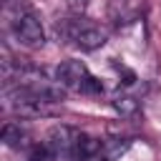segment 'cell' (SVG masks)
Masks as SVG:
<instances>
[{"label":"cell","mask_w":161,"mask_h":161,"mask_svg":"<svg viewBox=\"0 0 161 161\" xmlns=\"http://www.w3.org/2000/svg\"><path fill=\"white\" fill-rule=\"evenodd\" d=\"M58 30V38L63 43H73L75 48L80 50H98L106 45L108 40V33L106 28L86 20V18H73V20H60V25L55 28Z\"/></svg>","instance_id":"obj_1"},{"label":"cell","mask_w":161,"mask_h":161,"mask_svg":"<svg viewBox=\"0 0 161 161\" xmlns=\"http://www.w3.org/2000/svg\"><path fill=\"white\" fill-rule=\"evenodd\" d=\"M55 80L65 91L88 93V96H101L103 93V83L96 75H91V70L83 60H63L55 68Z\"/></svg>","instance_id":"obj_2"},{"label":"cell","mask_w":161,"mask_h":161,"mask_svg":"<svg viewBox=\"0 0 161 161\" xmlns=\"http://www.w3.org/2000/svg\"><path fill=\"white\" fill-rule=\"evenodd\" d=\"M10 33H13V38H15L20 45H25V48H40V45L45 43V30H43L38 15H35L33 10H28V8H20V10L13 15V20H10Z\"/></svg>","instance_id":"obj_3"},{"label":"cell","mask_w":161,"mask_h":161,"mask_svg":"<svg viewBox=\"0 0 161 161\" xmlns=\"http://www.w3.org/2000/svg\"><path fill=\"white\" fill-rule=\"evenodd\" d=\"M80 131L70 126H55L48 131L43 146L50 153V161H75V143H78Z\"/></svg>","instance_id":"obj_4"},{"label":"cell","mask_w":161,"mask_h":161,"mask_svg":"<svg viewBox=\"0 0 161 161\" xmlns=\"http://www.w3.org/2000/svg\"><path fill=\"white\" fill-rule=\"evenodd\" d=\"M141 10H143L141 0H108V8H106L108 20L113 25H126V23L138 20Z\"/></svg>","instance_id":"obj_5"},{"label":"cell","mask_w":161,"mask_h":161,"mask_svg":"<svg viewBox=\"0 0 161 161\" xmlns=\"http://www.w3.org/2000/svg\"><path fill=\"white\" fill-rule=\"evenodd\" d=\"M0 138H3V143L10 146V148H30V146H28V131H25L20 123H5Z\"/></svg>","instance_id":"obj_6"},{"label":"cell","mask_w":161,"mask_h":161,"mask_svg":"<svg viewBox=\"0 0 161 161\" xmlns=\"http://www.w3.org/2000/svg\"><path fill=\"white\" fill-rule=\"evenodd\" d=\"M113 111L118 116H123V118H133L138 113V101L133 96H128V93H118L113 98Z\"/></svg>","instance_id":"obj_7"},{"label":"cell","mask_w":161,"mask_h":161,"mask_svg":"<svg viewBox=\"0 0 161 161\" xmlns=\"http://www.w3.org/2000/svg\"><path fill=\"white\" fill-rule=\"evenodd\" d=\"M5 3H10V0H5Z\"/></svg>","instance_id":"obj_8"}]
</instances>
